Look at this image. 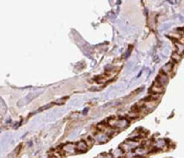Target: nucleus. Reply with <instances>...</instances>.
Listing matches in <instances>:
<instances>
[{"label": "nucleus", "instance_id": "nucleus-1", "mask_svg": "<svg viewBox=\"0 0 184 158\" xmlns=\"http://www.w3.org/2000/svg\"><path fill=\"white\" fill-rule=\"evenodd\" d=\"M108 124L112 128L120 129V130H124L125 128L128 127L129 122L126 119H118V120H110Z\"/></svg>", "mask_w": 184, "mask_h": 158}, {"label": "nucleus", "instance_id": "nucleus-2", "mask_svg": "<svg viewBox=\"0 0 184 158\" xmlns=\"http://www.w3.org/2000/svg\"><path fill=\"white\" fill-rule=\"evenodd\" d=\"M76 150H77V146H76L75 144H73V143H67V144L64 145V146H63V149H62V151H63L64 153H66V155L76 153Z\"/></svg>", "mask_w": 184, "mask_h": 158}, {"label": "nucleus", "instance_id": "nucleus-3", "mask_svg": "<svg viewBox=\"0 0 184 158\" xmlns=\"http://www.w3.org/2000/svg\"><path fill=\"white\" fill-rule=\"evenodd\" d=\"M173 70V64L172 63H168V64H166L163 68H162V73L164 74H169Z\"/></svg>", "mask_w": 184, "mask_h": 158}, {"label": "nucleus", "instance_id": "nucleus-4", "mask_svg": "<svg viewBox=\"0 0 184 158\" xmlns=\"http://www.w3.org/2000/svg\"><path fill=\"white\" fill-rule=\"evenodd\" d=\"M77 149L80 152H86V150L87 149V142H79L77 144Z\"/></svg>", "mask_w": 184, "mask_h": 158}, {"label": "nucleus", "instance_id": "nucleus-5", "mask_svg": "<svg viewBox=\"0 0 184 158\" xmlns=\"http://www.w3.org/2000/svg\"><path fill=\"white\" fill-rule=\"evenodd\" d=\"M156 147L158 149H163L166 147V141L164 140H158L157 142H156Z\"/></svg>", "mask_w": 184, "mask_h": 158}]
</instances>
